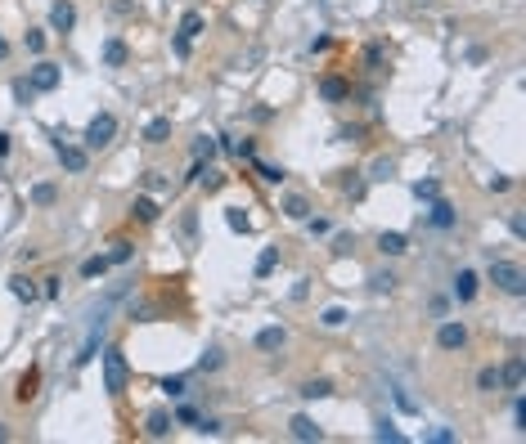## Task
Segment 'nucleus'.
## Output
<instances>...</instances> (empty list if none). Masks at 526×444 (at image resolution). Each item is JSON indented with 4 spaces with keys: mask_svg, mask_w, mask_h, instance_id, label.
Instances as JSON below:
<instances>
[{
    "mask_svg": "<svg viewBox=\"0 0 526 444\" xmlns=\"http://www.w3.org/2000/svg\"><path fill=\"white\" fill-rule=\"evenodd\" d=\"M99 364H104V391L117 399L126 395V381H131V364H126V350L122 346H108L104 354H99Z\"/></svg>",
    "mask_w": 526,
    "mask_h": 444,
    "instance_id": "1",
    "label": "nucleus"
},
{
    "mask_svg": "<svg viewBox=\"0 0 526 444\" xmlns=\"http://www.w3.org/2000/svg\"><path fill=\"white\" fill-rule=\"evenodd\" d=\"M490 283L500 292H508V296H522L526 292V274H522L517 261H490Z\"/></svg>",
    "mask_w": 526,
    "mask_h": 444,
    "instance_id": "2",
    "label": "nucleus"
},
{
    "mask_svg": "<svg viewBox=\"0 0 526 444\" xmlns=\"http://www.w3.org/2000/svg\"><path fill=\"white\" fill-rule=\"evenodd\" d=\"M112 135H117V117H112V112H99L86 126V148H108Z\"/></svg>",
    "mask_w": 526,
    "mask_h": 444,
    "instance_id": "3",
    "label": "nucleus"
},
{
    "mask_svg": "<svg viewBox=\"0 0 526 444\" xmlns=\"http://www.w3.org/2000/svg\"><path fill=\"white\" fill-rule=\"evenodd\" d=\"M59 81H63V67L59 63H46L41 59L32 72H27V85H32L36 94H50V90H59Z\"/></svg>",
    "mask_w": 526,
    "mask_h": 444,
    "instance_id": "4",
    "label": "nucleus"
},
{
    "mask_svg": "<svg viewBox=\"0 0 526 444\" xmlns=\"http://www.w3.org/2000/svg\"><path fill=\"white\" fill-rule=\"evenodd\" d=\"M203 23H207V18H203L198 9H184V13H180V32H176V54H180V59L189 54V40L203 32Z\"/></svg>",
    "mask_w": 526,
    "mask_h": 444,
    "instance_id": "5",
    "label": "nucleus"
},
{
    "mask_svg": "<svg viewBox=\"0 0 526 444\" xmlns=\"http://www.w3.org/2000/svg\"><path fill=\"white\" fill-rule=\"evenodd\" d=\"M436 346H441V350H450V354H454V350H463V346H468V327H463V323H454V319H446V323L436 327Z\"/></svg>",
    "mask_w": 526,
    "mask_h": 444,
    "instance_id": "6",
    "label": "nucleus"
},
{
    "mask_svg": "<svg viewBox=\"0 0 526 444\" xmlns=\"http://www.w3.org/2000/svg\"><path fill=\"white\" fill-rule=\"evenodd\" d=\"M288 435H293V440H302V444H320V440H324V426H320V422H310L306 413H297V418L288 422Z\"/></svg>",
    "mask_w": 526,
    "mask_h": 444,
    "instance_id": "7",
    "label": "nucleus"
},
{
    "mask_svg": "<svg viewBox=\"0 0 526 444\" xmlns=\"http://www.w3.org/2000/svg\"><path fill=\"white\" fill-rule=\"evenodd\" d=\"M73 27H77L73 0H54V5H50V32H73Z\"/></svg>",
    "mask_w": 526,
    "mask_h": 444,
    "instance_id": "8",
    "label": "nucleus"
},
{
    "mask_svg": "<svg viewBox=\"0 0 526 444\" xmlns=\"http://www.w3.org/2000/svg\"><path fill=\"white\" fill-rule=\"evenodd\" d=\"M172 426H176L172 413H167V408H153L149 418H144V435H149V440H167V435H172Z\"/></svg>",
    "mask_w": 526,
    "mask_h": 444,
    "instance_id": "9",
    "label": "nucleus"
},
{
    "mask_svg": "<svg viewBox=\"0 0 526 444\" xmlns=\"http://www.w3.org/2000/svg\"><path fill=\"white\" fill-rule=\"evenodd\" d=\"M59 162H63V170L81 175V170L90 166V153H86V148H77V144H63V139H59Z\"/></svg>",
    "mask_w": 526,
    "mask_h": 444,
    "instance_id": "10",
    "label": "nucleus"
},
{
    "mask_svg": "<svg viewBox=\"0 0 526 444\" xmlns=\"http://www.w3.org/2000/svg\"><path fill=\"white\" fill-rule=\"evenodd\" d=\"M283 346H288V332H283L279 323H270L257 332V350H283Z\"/></svg>",
    "mask_w": 526,
    "mask_h": 444,
    "instance_id": "11",
    "label": "nucleus"
},
{
    "mask_svg": "<svg viewBox=\"0 0 526 444\" xmlns=\"http://www.w3.org/2000/svg\"><path fill=\"white\" fill-rule=\"evenodd\" d=\"M428 220H432L436 229H454V224H459V216H454V207H450V202H441V197H432V211H428Z\"/></svg>",
    "mask_w": 526,
    "mask_h": 444,
    "instance_id": "12",
    "label": "nucleus"
},
{
    "mask_svg": "<svg viewBox=\"0 0 526 444\" xmlns=\"http://www.w3.org/2000/svg\"><path fill=\"white\" fill-rule=\"evenodd\" d=\"M477 288H481V278L473 274V269H459V274H454V296H459V300H473Z\"/></svg>",
    "mask_w": 526,
    "mask_h": 444,
    "instance_id": "13",
    "label": "nucleus"
},
{
    "mask_svg": "<svg viewBox=\"0 0 526 444\" xmlns=\"http://www.w3.org/2000/svg\"><path fill=\"white\" fill-rule=\"evenodd\" d=\"M36 381H41V368L32 364V368H27L23 377H19V391H14V399H19V404H27V399H36Z\"/></svg>",
    "mask_w": 526,
    "mask_h": 444,
    "instance_id": "14",
    "label": "nucleus"
},
{
    "mask_svg": "<svg viewBox=\"0 0 526 444\" xmlns=\"http://www.w3.org/2000/svg\"><path fill=\"white\" fill-rule=\"evenodd\" d=\"M320 94L329 99V104H342V99L351 94V85H347L342 77H324V81H320Z\"/></svg>",
    "mask_w": 526,
    "mask_h": 444,
    "instance_id": "15",
    "label": "nucleus"
},
{
    "mask_svg": "<svg viewBox=\"0 0 526 444\" xmlns=\"http://www.w3.org/2000/svg\"><path fill=\"white\" fill-rule=\"evenodd\" d=\"M131 216H135L140 224H153V220L162 216V207L153 202V197H135V202H131Z\"/></svg>",
    "mask_w": 526,
    "mask_h": 444,
    "instance_id": "16",
    "label": "nucleus"
},
{
    "mask_svg": "<svg viewBox=\"0 0 526 444\" xmlns=\"http://www.w3.org/2000/svg\"><path fill=\"white\" fill-rule=\"evenodd\" d=\"M500 381H504V391H522V354H513V359L500 368Z\"/></svg>",
    "mask_w": 526,
    "mask_h": 444,
    "instance_id": "17",
    "label": "nucleus"
},
{
    "mask_svg": "<svg viewBox=\"0 0 526 444\" xmlns=\"http://www.w3.org/2000/svg\"><path fill=\"white\" fill-rule=\"evenodd\" d=\"M378 251L382 256H405L409 251V238L405 234H378Z\"/></svg>",
    "mask_w": 526,
    "mask_h": 444,
    "instance_id": "18",
    "label": "nucleus"
},
{
    "mask_svg": "<svg viewBox=\"0 0 526 444\" xmlns=\"http://www.w3.org/2000/svg\"><path fill=\"white\" fill-rule=\"evenodd\" d=\"M144 139L149 144H167V139H172V117H153L144 126Z\"/></svg>",
    "mask_w": 526,
    "mask_h": 444,
    "instance_id": "19",
    "label": "nucleus"
},
{
    "mask_svg": "<svg viewBox=\"0 0 526 444\" xmlns=\"http://www.w3.org/2000/svg\"><path fill=\"white\" fill-rule=\"evenodd\" d=\"M283 216H288V220H306V216H310V202H306L302 193L283 197Z\"/></svg>",
    "mask_w": 526,
    "mask_h": 444,
    "instance_id": "20",
    "label": "nucleus"
},
{
    "mask_svg": "<svg viewBox=\"0 0 526 444\" xmlns=\"http://www.w3.org/2000/svg\"><path fill=\"white\" fill-rule=\"evenodd\" d=\"M126 59H131V54H126V45H122L117 36H112V40H104V63H108V67H122Z\"/></svg>",
    "mask_w": 526,
    "mask_h": 444,
    "instance_id": "21",
    "label": "nucleus"
},
{
    "mask_svg": "<svg viewBox=\"0 0 526 444\" xmlns=\"http://www.w3.org/2000/svg\"><path fill=\"white\" fill-rule=\"evenodd\" d=\"M477 391H486V395L504 391V381H500V368H481V372H477Z\"/></svg>",
    "mask_w": 526,
    "mask_h": 444,
    "instance_id": "22",
    "label": "nucleus"
},
{
    "mask_svg": "<svg viewBox=\"0 0 526 444\" xmlns=\"http://www.w3.org/2000/svg\"><path fill=\"white\" fill-rule=\"evenodd\" d=\"M9 292L19 296V300H36V283L23 278V274H14V278H9Z\"/></svg>",
    "mask_w": 526,
    "mask_h": 444,
    "instance_id": "23",
    "label": "nucleus"
},
{
    "mask_svg": "<svg viewBox=\"0 0 526 444\" xmlns=\"http://www.w3.org/2000/svg\"><path fill=\"white\" fill-rule=\"evenodd\" d=\"M108 274V256H90V261H81V278H104Z\"/></svg>",
    "mask_w": 526,
    "mask_h": 444,
    "instance_id": "24",
    "label": "nucleus"
},
{
    "mask_svg": "<svg viewBox=\"0 0 526 444\" xmlns=\"http://www.w3.org/2000/svg\"><path fill=\"white\" fill-rule=\"evenodd\" d=\"M302 395H306V399H329V395H333V381L315 377V381H306V386H302Z\"/></svg>",
    "mask_w": 526,
    "mask_h": 444,
    "instance_id": "25",
    "label": "nucleus"
},
{
    "mask_svg": "<svg viewBox=\"0 0 526 444\" xmlns=\"http://www.w3.org/2000/svg\"><path fill=\"white\" fill-rule=\"evenodd\" d=\"M225 224H230L234 234H248V229H252V220L243 216V207H230V211H225Z\"/></svg>",
    "mask_w": 526,
    "mask_h": 444,
    "instance_id": "26",
    "label": "nucleus"
},
{
    "mask_svg": "<svg viewBox=\"0 0 526 444\" xmlns=\"http://www.w3.org/2000/svg\"><path fill=\"white\" fill-rule=\"evenodd\" d=\"M135 256V242H112V251H108V265H126Z\"/></svg>",
    "mask_w": 526,
    "mask_h": 444,
    "instance_id": "27",
    "label": "nucleus"
},
{
    "mask_svg": "<svg viewBox=\"0 0 526 444\" xmlns=\"http://www.w3.org/2000/svg\"><path fill=\"white\" fill-rule=\"evenodd\" d=\"M54 197H59L54 184H36V189H32V202H36V207H54Z\"/></svg>",
    "mask_w": 526,
    "mask_h": 444,
    "instance_id": "28",
    "label": "nucleus"
},
{
    "mask_svg": "<svg viewBox=\"0 0 526 444\" xmlns=\"http://www.w3.org/2000/svg\"><path fill=\"white\" fill-rule=\"evenodd\" d=\"M221 364H225V354L211 346V350H203V359H198V372H216Z\"/></svg>",
    "mask_w": 526,
    "mask_h": 444,
    "instance_id": "29",
    "label": "nucleus"
},
{
    "mask_svg": "<svg viewBox=\"0 0 526 444\" xmlns=\"http://www.w3.org/2000/svg\"><path fill=\"white\" fill-rule=\"evenodd\" d=\"M172 418H176V426H198V418H203V413H198L194 404H180Z\"/></svg>",
    "mask_w": 526,
    "mask_h": 444,
    "instance_id": "30",
    "label": "nucleus"
},
{
    "mask_svg": "<svg viewBox=\"0 0 526 444\" xmlns=\"http://www.w3.org/2000/svg\"><path fill=\"white\" fill-rule=\"evenodd\" d=\"M275 265H279V251H275V247H265V251L257 256V278H265V274H270V269H275Z\"/></svg>",
    "mask_w": 526,
    "mask_h": 444,
    "instance_id": "31",
    "label": "nucleus"
},
{
    "mask_svg": "<svg viewBox=\"0 0 526 444\" xmlns=\"http://www.w3.org/2000/svg\"><path fill=\"white\" fill-rule=\"evenodd\" d=\"M396 283H401V278H396L391 269H382V274H374V278H369V288H374V292H391Z\"/></svg>",
    "mask_w": 526,
    "mask_h": 444,
    "instance_id": "32",
    "label": "nucleus"
},
{
    "mask_svg": "<svg viewBox=\"0 0 526 444\" xmlns=\"http://www.w3.org/2000/svg\"><path fill=\"white\" fill-rule=\"evenodd\" d=\"M320 323H324V327H342V323H347V310H342V305H329V310L320 314Z\"/></svg>",
    "mask_w": 526,
    "mask_h": 444,
    "instance_id": "33",
    "label": "nucleus"
},
{
    "mask_svg": "<svg viewBox=\"0 0 526 444\" xmlns=\"http://www.w3.org/2000/svg\"><path fill=\"white\" fill-rule=\"evenodd\" d=\"M414 197L432 202V197H441V184H436V180H419V184H414Z\"/></svg>",
    "mask_w": 526,
    "mask_h": 444,
    "instance_id": "34",
    "label": "nucleus"
},
{
    "mask_svg": "<svg viewBox=\"0 0 526 444\" xmlns=\"http://www.w3.org/2000/svg\"><path fill=\"white\" fill-rule=\"evenodd\" d=\"M211 162V157H216V139H194V162Z\"/></svg>",
    "mask_w": 526,
    "mask_h": 444,
    "instance_id": "35",
    "label": "nucleus"
},
{
    "mask_svg": "<svg viewBox=\"0 0 526 444\" xmlns=\"http://www.w3.org/2000/svg\"><path fill=\"white\" fill-rule=\"evenodd\" d=\"M23 45L32 50V54H46V32H41V27H32V32L23 36Z\"/></svg>",
    "mask_w": 526,
    "mask_h": 444,
    "instance_id": "36",
    "label": "nucleus"
},
{
    "mask_svg": "<svg viewBox=\"0 0 526 444\" xmlns=\"http://www.w3.org/2000/svg\"><path fill=\"white\" fill-rule=\"evenodd\" d=\"M374 435H378V440H391V444H405V435H401V431H396V426H391L387 418H382V422H378V431H374Z\"/></svg>",
    "mask_w": 526,
    "mask_h": 444,
    "instance_id": "37",
    "label": "nucleus"
},
{
    "mask_svg": "<svg viewBox=\"0 0 526 444\" xmlns=\"http://www.w3.org/2000/svg\"><path fill=\"white\" fill-rule=\"evenodd\" d=\"M351 247H355V234H337L333 238V256H347Z\"/></svg>",
    "mask_w": 526,
    "mask_h": 444,
    "instance_id": "38",
    "label": "nucleus"
},
{
    "mask_svg": "<svg viewBox=\"0 0 526 444\" xmlns=\"http://www.w3.org/2000/svg\"><path fill=\"white\" fill-rule=\"evenodd\" d=\"M257 170H261V180H270V184H279V180H283V166H270V162H257Z\"/></svg>",
    "mask_w": 526,
    "mask_h": 444,
    "instance_id": "39",
    "label": "nucleus"
},
{
    "mask_svg": "<svg viewBox=\"0 0 526 444\" xmlns=\"http://www.w3.org/2000/svg\"><path fill=\"white\" fill-rule=\"evenodd\" d=\"M162 391L172 395V399H180L184 395V377H162Z\"/></svg>",
    "mask_w": 526,
    "mask_h": 444,
    "instance_id": "40",
    "label": "nucleus"
},
{
    "mask_svg": "<svg viewBox=\"0 0 526 444\" xmlns=\"http://www.w3.org/2000/svg\"><path fill=\"white\" fill-rule=\"evenodd\" d=\"M194 431H203V435H221V422H216V418H198Z\"/></svg>",
    "mask_w": 526,
    "mask_h": 444,
    "instance_id": "41",
    "label": "nucleus"
},
{
    "mask_svg": "<svg viewBox=\"0 0 526 444\" xmlns=\"http://www.w3.org/2000/svg\"><path fill=\"white\" fill-rule=\"evenodd\" d=\"M306 229H310L315 238H324V234H329V220H320V216H306Z\"/></svg>",
    "mask_w": 526,
    "mask_h": 444,
    "instance_id": "42",
    "label": "nucleus"
},
{
    "mask_svg": "<svg viewBox=\"0 0 526 444\" xmlns=\"http://www.w3.org/2000/svg\"><path fill=\"white\" fill-rule=\"evenodd\" d=\"M508 184H513V180H508V175H490V193H504V189H508Z\"/></svg>",
    "mask_w": 526,
    "mask_h": 444,
    "instance_id": "43",
    "label": "nucleus"
},
{
    "mask_svg": "<svg viewBox=\"0 0 526 444\" xmlns=\"http://www.w3.org/2000/svg\"><path fill=\"white\" fill-rule=\"evenodd\" d=\"M508 229H513V234H517V238H522V234H526V220H522V216H517V211H513V216H508Z\"/></svg>",
    "mask_w": 526,
    "mask_h": 444,
    "instance_id": "44",
    "label": "nucleus"
},
{
    "mask_svg": "<svg viewBox=\"0 0 526 444\" xmlns=\"http://www.w3.org/2000/svg\"><path fill=\"white\" fill-rule=\"evenodd\" d=\"M9 153V135H0V157H5Z\"/></svg>",
    "mask_w": 526,
    "mask_h": 444,
    "instance_id": "45",
    "label": "nucleus"
},
{
    "mask_svg": "<svg viewBox=\"0 0 526 444\" xmlns=\"http://www.w3.org/2000/svg\"><path fill=\"white\" fill-rule=\"evenodd\" d=\"M5 54H9V40H5V36H0V59H5Z\"/></svg>",
    "mask_w": 526,
    "mask_h": 444,
    "instance_id": "46",
    "label": "nucleus"
},
{
    "mask_svg": "<svg viewBox=\"0 0 526 444\" xmlns=\"http://www.w3.org/2000/svg\"><path fill=\"white\" fill-rule=\"evenodd\" d=\"M5 435H9V431H5V426H0V440H5Z\"/></svg>",
    "mask_w": 526,
    "mask_h": 444,
    "instance_id": "47",
    "label": "nucleus"
}]
</instances>
